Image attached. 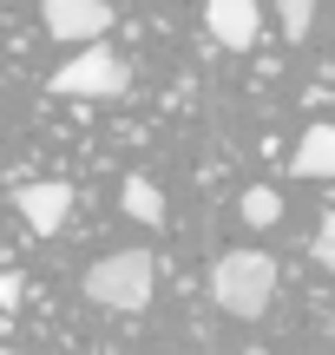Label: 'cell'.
<instances>
[{"label": "cell", "instance_id": "6da1fadb", "mask_svg": "<svg viewBox=\"0 0 335 355\" xmlns=\"http://www.w3.org/2000/svg\"><path fill=\"white\" fill-rule=\"evenodd\" d=\"M276 296V257L270 250H224L210 270V303L237 322H257Z\"/></svg>", "mask_w": 335, "mask_h": 355}, {"label": "cell", "instance_id": "7a4b0ae2", "mask_svg": "<svg viewBox=\"0 0 335 355\" xmlns=\"http://www.w3.org/2000/svg\"><path fill=\"white\" fill-rule=\"evenodd\" d=\"M158 290V257L152 250H112L86 270V303L112 309V316H138Z\"/></svg>", "mask_w": 335, "mask_h": 355}, {"label": "cell", "instance_id": "3957f363", "mask_svg": "<svg viewBox=\"0 0 335 355\" xmlns=\"http://www.w3.org/2000/svg\"><path fill=\"white\" fill-rule=\"evenodd\" d=\"M53 92H60V99H125L132 92V66L118 60L105 40H86V46L53 73Z\"/></svg>", "mask_w": 335, "mask_h": 355}, {"label": "cell", "instance_id": "277c9868", "mask_svg": "<svg viewBox=\"0 0 335 355\" xmlns=\"http://www.w3.org/2000/svg\"><path fill=\"white\" fill-rule=\"evenodd\" d=\"M39 20H46L53 40H73V46H86V40H105L112 7H105V0H39Z\"/></svg>", "mask_w": 335, "mask_h": 355}, {"label": "cell", "instance_id": "5b68a950", "mask_svg": "<svg viewBox=\"0 0 335 355\" xmlns=\"http://www.w3.org/2000/svg\"><path fill=\"white\" fill-rule=\"evenodd\" d=\"M13 211L26 217L33 237H53V230H66V217H73V184H60V178L20 184V191H13Z\"/></svg>", "mask_w": 335, "mask_h": 355}, {"label": "cell", "instance_id": "8992f818", "mask_svg": "<svg viewBox=\"0 0 335 355\" xmlns=\"http://www.w3.org/2000/svg\"><path fill=\"white\" fill-rule=\"evenodd\" d=\"M204 33L230 53H250L263 40V7L257 0H204Z\"/></svg>", "mask_w": 335, "mask_h": 355}, {"label": "cell", "instance_id": "52a82bcc", "mask_svg": "<svg viewBox=\"0 0 335 355\" xmlns=\"http://www.w3.org/2000/svg\"><path fill=\"white\" fill-rule=\"evenodd\" d=\"M289 171L296 178H335V125H309L289 152Z\"/></svg>", "mask_w": 335, "mask_h": 355}, {"label": "cell", "instance_id": "ba28073f", "mask_svg": "<svg viewBox=\"0 0 335 355\" xmlns=\"http://www.w3.org/2000/svg\"><path fill=\"white\" fill-rule=\"evenodd\" d=\"M125 217H138V224H165V198H158V184L145 171L125 178Z\"/></svg>", "mask_w": 335, "mask_h": 355}, {"label": "cell", "instance_id": "9c48e42d", "mask_svg": "<svg viewBox=\"0 0 335 355\" xmlns=\"http://www.w3.org/2000/svg\"><path fill=\"white\" fill-rule=\"evenodd\" d=\"M237 211H244V224H257V230H263V224H276V217H283V198H276L270 184H250Z\"/></svg>", "mask_w": 335, "mask_h": 355}, {"label": "cell", "instance_id": "30bf717a", "mask_svg": "<svg viewBox=\"0 0 335 355\" xmlns=\"http://www.w3.org/2000/svg\"><path fill=\"white\" fill-rule=\"evenodd\" d=\"M276 13H283V40H309L316 0H276Z\"/></svg>", "mask_w": 335, "mask_h": 355}, {"label": "cell", "instance_id": "8fae6325", "mask_svg": "<svg viewBox=\"0 0 335 355\" xmlns=\"http://www.w3.org/2000/svg\"><path fill=\"white\" fill-rule=\"evenodd\" d=\"M316 263H323V270H335V211L323 217V230H316Z\"/></svg>", "mask_w": 335, "mask_h": 355}, {"label": "cell", "instance_id": "7c38bea8", "mask_svg": "<svg viewBox=\"0 0 335 355\" xmlns=\"http://www.w3.org/2000/svg\"><path fill=\"white\" fill-rule=\"evenodd\" d=\"M20 296H26V277L20 270H0V309H20Z\"/></svg>", "mask_w": 335, "mask_h": 355}, {"label": "cell", "instance_id": "4fadbf2b", "mask_svg": "<svg viewBox=\"0 0 335 355\" xmlns=\"http://www.w3.org/2000/svg\"><path fill=\"white\" fill-rule=\"evenodd\" d=\"M0 355H20V349H0Z\"/></svg>", "mask_w": 335, "mask_h": 355}]
</instances>
